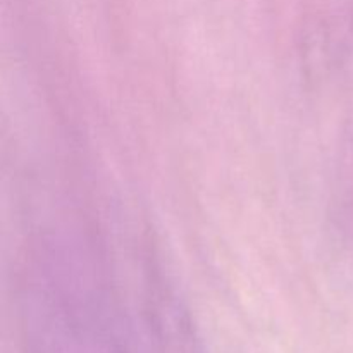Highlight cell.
Instances as JSON below:
<instances>
[{
	"label": "cell",
	"instance_id": "1",
	"mask_svg": "<svg viewBox=\"0 0 353 353\" xmlns=\"http://www.w3.org/2000/svg\"><path fill=\"white\" fill-rule=\"evenodd\" d=\"M327 33L336 45L353 43V0H333L327 17Z\"/></svg>",
	"mask_w": 353,
	"mask_h": 353
}]
</instances>
